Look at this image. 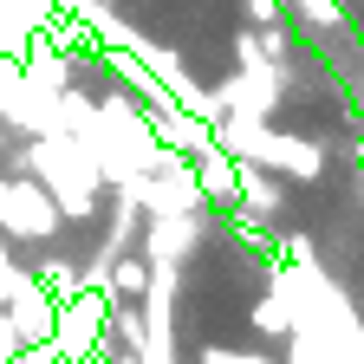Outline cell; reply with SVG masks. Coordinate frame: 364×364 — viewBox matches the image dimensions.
<instances>
[{
  "mask_svg": "<svg viewBox=\"0 0 364 364\" xmlns=\"http://www.w3.org/2000/svg\"><path fill=\"white\" fill-rule=\"evenodd\" d=\"M20 169L59 202L65 221H98L105 215V169H98V156H91L72 130L26 136V144H20Z\"/></svg>",
  "mask_w": 364,
  "mask_h": 364,
  "instance_id": "obj_1",
  "label": "cell"
},
{
  "mask_svg": "<svg viewBox=\"0 0 364 364\" xmlns=\"http://www.w3.org/2000/svg\"><path fill=\"white\" fill-rule=\"evenodd\" d=\"M189 169H196L202 202H215V208H235V202H241V163L228 156L221 144H208L202 156H189Z\"/></svg>",
  "mask_w": 364,
  "mask_h": 364,
  "instance_id": "obj_7",
  "label": "cell"
},
{
  "mask_svg": "<svg viewBox=\"0 0 364 364\" xmlns=\"http://www.w3.org/2000/svg\"><path fill=\"white\" fill-rule=\"evenodd\" d=\"M196 358H202V364H267L260 351H228V345H202Z\"/></svg>",
  "mask_w": 364,
  "mask_h": 364,
  "instance_id": "obj_12",
  "label": "cell"
},
{
  "mask_svg": "<svg viewBox=\"0 0 364 364\" xmlns=\"http://www.w3.org/2000/svg\"><path fill=\"white\" fill-rule=\"evenodd\" d=\"M202 235H208V208H196V215H150L144 221V260H169V267H182L196 247H202Z\"/></svg>",
  "mask_w": 364,
  "mask_h": 364,
  "instance_id": "obj_5",
  "label": "cell"
},
{
  "mask_svg": "<svg viewBox=\"0 0 364 364\" xmlns=\"http://www.w3.org/2000/svg\"><path fill=\"white\" fill-rule=\"evenodd\" d=\"M351 7H364V0H351Z\"/></svg>",
  "mask_w": 364,
  "mask_h": 364,
  "instance_id": "obj_16",
  "label": "cell"
},
{
  "mask_svg": "<svg viewBox=\"0 0 364 364\" xmlns=\"http://www.w3.org/2000/svg\"><path fill=\"white\" fill-rule=\"evenodd\" d=\"M105 338H117V351H144L150 338V318H144V299H111V318H105Z\"/></svg>",
  "mask_w": 364,
  "mask_h": 364,
  "instance_id": "obj_9",
  "label": "cell"
},
{
  "mask_svg": "<svg viewBox=\"0 0 364 364\" xmlns=\"http://www.w3.org/2000/svg\"><path fill=\"white\" fill-rule=\"evenodd\" d=\"M358 312H364V280H358Z\"/></svg>",
  "mask_w": 364,
  "mask_h": 364,
  "instance_id": "obj_15",
  "label": "cell"
},
{
  "mask_svg": "<svg viewBox=\"0 0 364 364\" xmlns=\"http://www.w3.org/2000/svg\"><path fill=\"white\" fill-rule=\"evenodd\" d=\"M59 202L53 196H46L39 189V182L20 169V176H7V169H0V241H53L59 235Z\"/></svg>",
  "mask_w": 364,
  "mask_h": 364,
  "instance_id": "obj_3",
  "label": "cell"
},
{
  "mask_svg": "<svg viewBox=\"0 0 364 364\" xmlns=\"http://www.w3.org/2000/svg\"><path fill=\"white\" fill-rule=\"evenodd\" d=\"M0 156H7V124H0Z\"/></svg>",
  "mask_w": 364,
  "mask_h": 364,
  "instance_id": "obj_14",
  "label": "cell"
},
{
  "mask_svg": "<svg viewBox=\"0 0 364 364\" xmlns=\"http://www.w3.org/2000/svg\"><path fill=\"white\" fill-rule=\"evenodd\" d=\"M14 358H26V338H20V326L7 312H0V364H14Z\"/></svg>",
  "mask_w": 364,
  "mask_h": 364,
  "instance_id": "obj_13",
  "label": "cell"
},
{
  "mask_svg": "<svg viewBox=\"0 0 364 364\" xmlns=\"http://www.w3.org/2000/svg\"><path fill=\"white\" fill-rule=\"evenodd\" d=\"M105 318H111V299L105 293H78V299H65L59 306V318H53V345L65 364H85V358H105Z\"/></svg>",
  "mask_w": 364,
  "mask_h": 364,
  "instance_id": "obj_4",
  "label": "cell"
},
{
  "mask_svg": "<svg viewBox=\"0 0 364 364\" xmlns=\"http://www.w3.org/2000/svg\"><path fill=\"white\" fill-rule=\"evenodd\" d=\"M33 280L53 293V306H65V299H78V293H85V273H78V260H72V254H46V260L33 267Z\"/></svg>",
  "mask_w": 364,
  "mask_h": 364,
  "instance_id": "obj_11",
  "label": "cell"
},
{
  "mask_svg": "<svg viewBox=\"0 0 364 364\" xmlns=\"http://www.w3.org/2000/svg\"><path fill=\"white\" fill-rule=\"evenodd\" d=\"M144 293H150V260L130 247L105 267V299H144Z\"/></svg>",
  "mask_w": 364,
  "mask_h": 364,
  "instance_id": "obj_10",
  "label": "cell"
},
{
  "mask_svg": "<svg viewBox=\"0 0 364 364\" xmlns=\"http://www.w3.org/2000/svg\"><path fill=\"white\" fill-rule=\"evenodd\" d=\"M215 144L235 163H260V169L287 176V182H318V176H326V144L287 136V130H273L267 117H215Z\"/></svg>",
  "mask_w": 364,
  "mask_h": 364,
  "instance_id": "obj_2",
  "label": "cell"
},
{
  "mask_svg": "<svg viewBox=\"0 0 364 364\" xmlns=\"http://www.w3.org/2000/svg\"><path fill=\"white\" fill-rule=\"evenodd\" d=\"M0 312H7L14 326H20V338H26V345H46V338H53V318H59L53 293H46V287L33 280V267L20 273V287L7 293V306H0Z\"/></svg>",
  "mask_w": 364,
  "mask_h": 364,
  "instance_id": "obj_6",
  "label": "cell"
},
{
  "mask_svg": "<svg viewBox=\"0 0 364 364\" xmlns=\"http://www.w3.org/2000/svg\"><path fill=\"white\" fill-rule=\"evenodd\" d=\"M247 221H273V215H280L287 208V189H280V176H273V169H260V163H241V202H235Z\"/></svg>",
  "mask_w": 364,
  "mask_h": 364,
  "instance_id": "obj_8",
  "label": "cell"
}]
</instances>
